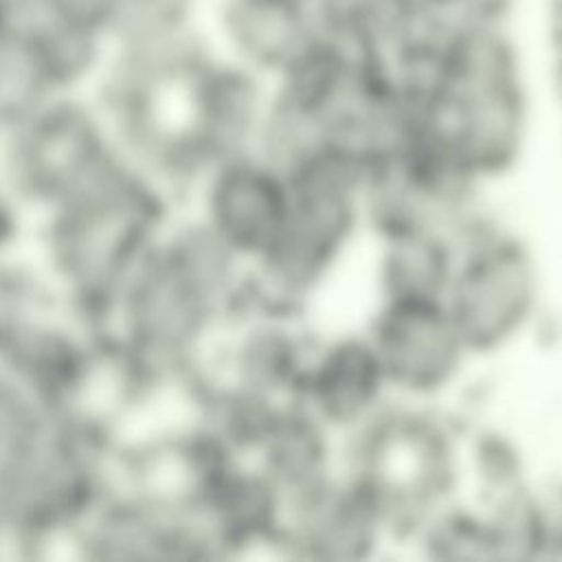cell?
Instances as JSON below:
<instances>
[{"mask_svg": "<svg viewBox=\"0 0 562 562\" xmlns=\"http://www.w3.org/2000/svg\"><path fill=\"white\" fill-rule=\"evenodd\" d=\"M112 0H55V4L66 13L72 15L77 20H86V22H94L103 26L105 13L110 9Z\"/></svg>", "mask_w": 562, "mask_h": 562, "instance_id": "2", "label": "cell"}, {"mask_svg": "<svg viewBox=\"0 0 562 562\" xmlns=\"http://www.w3.org/2000/svg\"><path fill=\"white\" fill-rule=\"evenodd\" d=\"M189 0H112L103 20L112 48H160L184 42Z\"/></svg>", "mask_w": 562, "mask_h": 562, "instance_id": "1", "label": "cell"}]
</instances>
